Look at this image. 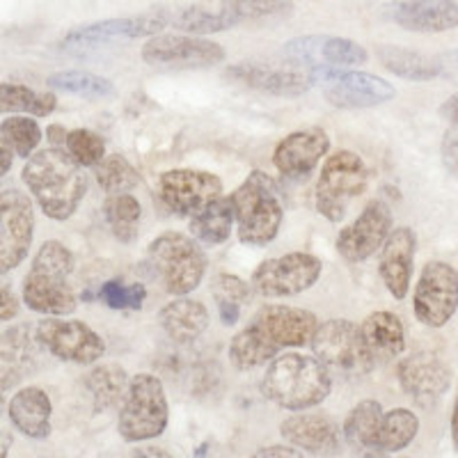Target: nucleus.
<instances>
[{
    "instance_id": "nucleus-45",
    "label": "nucleus",
    "mask_w": 458,
    "mask_h": 458,
    "mask_svg": "<svg viewBox=\"0 0 458 458\" xmlns=\"http://www.w3.org/2000/svg\"><path fill=\"white\" fill-rule=\"evenodd\" d=\"M440 157H443V165L454 179H458V131H449L443 138V147H440Z\"/></svg>"
},
{
    "instance_id": "nucleus-41",
    "label": "nucleus",
    "mask_w": 458,
    "mask_h": 458,
    "mask_svg": "<svg viewBox=\"0 0 458 458\" xmlns=\"http://www.w3.org/2000/svg\"><path fill=\"white\" fill-rule=\"evenodd\" d=\"M94 177L101 191L108 195L129 193L131 188H136L140 177H138L136 167L131 165L122 154H110L99 165L94 167Z\"/></svg>"
},
{
    "instance_id": "nucleus-42",
    "label": "nucleus",
    "mask_w": 458,
    "mask_h": 458,
    "mask_svg": "<svg viewBox=\"0 0 458 458\" xmlns=\"http://www.w3.org/2000/svg\"><path fill=\"white\" fill-rule=\"evenodd\" d=\"M0 133H3V142H7L16 157L26 158V161L42 142V129L35 120H28V117H5L0 124Z\"/></svg>"
},
{
    "instance_id": "nucleus-13",
    "label": "nucleus",
    "mask_w": 458,
    "mask_h": 458,
    "mask_svg": "<svg viewBox=\"0 0 458 458\" xmlns=\"http://www.w3.org/2000/svg\"><path fill=\"white\" fill-rule=\"evenodd\" d=\"M412 310L427 328H443L458 310V271L447 261H428L417 280Z\"/></svg>"
},
{
    "instance_id": "nucleus-28",
    "label": "nucleus",
    "mask_w": 458,
    "mask_h": 458,
    "mask_svg": "<svg viewBox=\"0 0 458 458\" xmlns=\"http://www.w3.org/2000/svg\"><path fill=\"white\" fill-rule=\"evenodd\" d=\"M360 330L376 360L399 358L406 349V330L394 312H387V310L371 312L360 323Z\"/></svg>"
},
{
    "instance_id": "nucleus-7",
    "label": "nucleus",
    "mask_w": 458,
    "mask_h": 458,
    "mask_svg": "<svg viewBox=\"0 0 458 458\" xmlns=\"http://www.w3.org/2000/svg\"><path fill=\"white\" fill-rule=\"evenodd\" d=\"M170 420V406L163 380L154 374H138L129 380V390L120 406L117 431L129 445L163 436Z\"/></svg>"
},
{
    "instance_id": "nucleus-32",
    "label": "nucleus",
    "mask_w": 458,
    "mask_h": 458,
    "mask_svg": "<svg viewBox=\"0 0 458 458\" xmlns=\"http://www.w3.org/2000/svg\"><path fill=\"white\" fill-rule=\"evenodd\" d=\"M129 374L124 367L120 365H99L94 367L88 376H85V390H88L89 401H92L94 415L110 411L120 399H124L126 390H129Z\"/></svg>"
},
{
    "instance_id": "nucleus-4",
    "label": "nucleus",
    "mask_w": 458,
    "mask_h": 458,
    "mask_svg": "<svg viewBox=\"0 0 458 458\" xmlns=\"http://www.w3.org/2000/svg\"><path fill=\"white\" fill-rule=\"evenodd\" d=\"M73 255L60 241H47L23 277V302L28 310L44 317H67L76 312V293L69 277L73 273Z\"/></svg>"
},
{
    "instance_id": "nucleus-1",
    "label": "nucleus",
    "mask_w": 458,
    "mask_h": 458,
    "mask_svg": "<svg viewBox=\"0 0 458 458\" xmlns=\"http://www.w3.org/2000/svg\"><path fill=\"white\" fill-rule=\"evenodd\" d=\"M318 318L292 305H264L229 342V360L239 371H252L276 360L284 349L312 342Z\"/></svg>"
},
{
    "instance_id": "nucleus-27",
    "label": "nucleus",
    "mask_w": 458,
    "mask_h": 458,
    "mask_svg": "<svg viewBox=\"0 0 458 458\" xmlns=\"http://www.w3.org/2000/svg\"><path fill=\"white\" fill-rule=\"evenodd\" d=\"M208 310L204 302L193 301V298L179 296L158 312V323L165 330L167 337L177 344H193L195 339L202 337L208 328Z\"/></svg>"
},
{
    "instance_id": "nucleus-9",
    "label": "nucleus",
    "mask_w": 458,
    "mask_h": 458,
    "mask_svg": "<svg viewBox=\"0 0 458 458\" xmlns=\"http://www.w3.org/2000/svg\"><path fill=\"white\" fill-rule=\"evenodd\" d=\"M310 344L323 365L344 376H367L376 367V358L362 337V330L349 318H328L318 323Z\"/></svg>"
},
{
    "instance_id": "nucleus-40",
    "label": "nucleus",
    "mask_w": 458,
    "mask_h": 458,
    "mask_svg": "<svg viewBox=\"0 0 458 458\" xmlns=\"http://www.w3.org/2000/svg\"><path fill=\"white\" fill-rule=\"evenodd\" d=\"M47 85L53 89H60V92L83 97V99H106V97L114 94V85L108 79L89 72H79V69L51 73Z\"/></svg>"
},
{
    "instance_id": "nucleus-52",
    "label": "nucleus",
    "mask_w": 458,
    "mask_h": 458,
    "mask_svg": "<svg viewBox=\"0 0 458 458\" xmlns=\"http://www.w3.org/2000/svg\"><path fill=\"white\" fill-rule=\"evenodd\" d=\"M136 456H170L167 452H163V449H157V447H147V449H138V452H133Z\"/></svg>"
},
{
    "instance_id": "nucleus-23",
    "label": "nucleus",
    "mask_w": 458,
    "mask_h": 458,
    "mask_svg": "<svg viewBox=\"0 0 458 458\" xmlns=\"http://www.w3.org/2000/svg\"><path fill=\"white\" fill-rule=\"evenodd\" d=\"M386 12L408 32L437 35L458 28V0H396Z\"/></svg>"
},
{
    "instance_id": "nucleus-12",
    "label": "nucleus",
    "mask_w": 458,
    "mask_h": 458,
    "mask_svg": "<svg viewBox=\"0 0 458 458\" xmlns=\"http://www.w3.org/2000/svg\"><path fill=\"white\" fill-rule=\"evenodd\" d=\"M323 264L310 252H289L273 257L257 266L252 273V289L264 298H292L308 292L321 277Z\"/></svg>"
},
{
    "instance_id": "nucleus-21",
    "label": "nucleus",
    "mask_w": 458,
    "mask_h": 458,
    "mask_svg": "<svg viewBox=\"0 0 458 458\" xmlns=\"http://www.w3.org/2000/svg\"><path fill=\"white\" fill-rule=\"evenodd\" d=\"M330 151L328 133L318 126L293 131L277 142L273 151V165L286 179H308Z\"/></svg>"
},
{
    "instance_id": "nucleus-17",
    "label": "nucleus",
    "mask_w": 458,
    "mask_h": 458,
    "mask_svg": "<svg viewBox=\"0 0 458 458\" xmlns=\"http://www.w3.org/2000/svg\"><path fill=\"white\" fill-rule=\"evenodd\" d=\"M220 193H223V182L218 174L204 170L179 167V170L163 172L158 179L161 202L177 216H188V218H193L207 204L218 199Z\"/></svg>"
},
{
    "instance_id": "nucleus-31",
    "label": "nucleus",
    "mask_w": 458,
    "mask_h": 458,
    "mask_svg": "<svg viewBox=\"0 0 458 458\" xmlns=\"http://www.w3.org/2000/svg\"><path fill=\"white\" fill-rule=\"evenodd\" d=\"M383 417H386V412H383L378 401H360L358 406H355L353 411L346 415V420H344V440H346L349 447L355 449V452L374 454Z\"/></svg>"
},
{
    "instance_id": "nucleus-39",
    "label": "nucleus",
    "mask_w": 458,
    "mask_h": 458,
    "mask_svg": "<svg viewBox=\"0 0 458 458\" xmlns=\"http://www.w3.org/2000/svg\"><path fill=\"white\" fill-rule=\"evenodd\" d=\"M170 26L188 35H211V32H223L234 28L236 21L227 14V10H204V7H182L172 14Z\"/></svg>"
},
{
    "instance_id": "nucleus-30",
    "label": "nucleus",
    "mask_w": 458,
    "mask_h": 458,
    "mask_svg": "<svg viewBox=\"0 0 458 458\" xmlns=\"http://www.w3.org/2000/svg\"><path fill=\"white\" fill-rule=\"evenodd\" d=\"M376 57L383 64V69H387V72L399 76V79L412 81V83H424V81L437 79L443 73V63L440 60H433V57L403 47L383 44V47L376 48Z\"/></svg>"
},
{
    "instance_id": "nucleus-15",
    "label": "nucleus",
    "mask_w": 458,
    "mask_h": 458,
    "mask_svg": "<svg viewBox=\"0 0 458 458\" xmlns=\"http://www.w3.org/2000/svg\"><path fill=\"white\" fill-rule=\"evenodd\" d=\"M35 236L32 202L19 188H3L0 195V271H14L28 257Z\"/></svg>"
},
{
    "instance_id": "nucleus-43",
    "label": "nucleus",
    "mask_w": 458,
    "mask_h": 458,
    "mask_svg": "<svg viewBox=\"0 0 458 458\" xmlns=\"http://www.w3.org/2000/svg\"><path fill=\"white\" fill-rule=\"evenodd\" d=\"M64 147L83 167H97L106 158V140L89 129L69 131Z\"/></svg>"
},
{
    "instance_id": "nucleus-18",
    "label": "nucleus",
    "mask_w": 458,
    "mask_h": 458,
    "mask_svg": "<svg viewBox=\"0 0 458 458\" xmlns=\"http://www.w3.org/2000/svg\"><path fill=\"white\" fill-rule=\"evenodd\" d=\"M282 53L292 63L305 64V69H342L369 60L362 44L335 35L293 37L282 47Z\"/></svg>"
},
{
    "instance_id": "nucleus-19",
    "label": "nucleus",
    "mask_w": 458,
    "mask_h": 458,
    "mask_svg": "<svg viewBox=\"0 0 458 458\" xmlns=\"http://www.w3.org/2000/svg\"><path fill=\"white\" fill-rule=\"evenodd\" d=\"M392 234V211L383 199H374L365 207V211L342 229L337 236L339 255L351 264H360L374 257L386 245L387 236Z\"/></svg>"
},
{
    "instance_id": "nucleus-14",
    "label": "nucleus",
    "mask_w": 458,
    "mask_h": 458,
    "mask_svg": "<svg viewBox=\"0 0 458 458\" xmlns=\"http://www.w3.org/2000/svg\"><path fill=\"white\" fill-rule=\"evenodd\" d=\"M317 83H323V97L342 110H360L383 106L396 97L394 85L367 72L342 69H312Z\"/></svg>"
},
{
    "instance_id": "nucleus-22",
    "label": "nucleus",
    "mask_w": 458,
    "mask_h": 458,
    "mask_svg": "<svg viewBox=\"0 0 458 458\" xmlns=\"http://www.w3.org/2000/svg\"><path fill=\"white\" fill-rule=\"evenodd\" d=\"M225 79L234 81L243 88L257 89V92L276 94V97H301L317 83L312 69L301 72V69L264 67L255 63L232 64L225 69Z\"/></svg>"
},
{
    "instance_id": "nucleus-25",
    "label": "nucleus",
    "mask_w": 458,
    "mask_h": 458,
    "mask_svg": "<svg viewBox=\"0 0 458 458\" xmlns=\"http://www.w3.org/2000/svg\"><path fill=\"white\" fill-rule=\"evenodd\" d=\"M286 443L312 456H335L339 452V424L323 412H301L280 424Z\"/></svg>"
},
{
    "instance_id": "nucleus-37",
    "label": "nucleus",
    "mask_w": 458,
    "mask_h": 458,
    "mask_svg": "<svg viewBox=\"0 0 458 458\" xmlns=\"http://www.w3.org/2000/svg\"><path fill=\"white\" fill-rule=\"evenodd\" d=\"M220 7L239 23L280 21L292 14V0H220Z\"/></svg>"
},
{
    "instance_id": "nucleus-36",
    "label": "nucleus",
    "mask_w": 458,
    "mask_h": 458,
    "mask_svg": "<svg viewBox=\"0 0 458 458\" xmlns=\"http://www.w3.org/2000/svg\"><path fill=\"white\" fill-rule=\"evenodd\" d=\"M104 216L110 232L120 243H133L138 239V225L142 218V207L131 193L110 195L104 204Z\"/></svg>"
},
{
    "instance_id": "nucleus-50",
    "label": "nucleus",
    "mask_w": 458,
    "mask_h": 458,
    "mask_svg": "<svg viewBox=\"0 0 458 458\" xmlns=\"http://www.w3.org/2000/svg\"><path fill=\"white\" fill-rule=\"evenodd\" d=\"M12 154H14V149H12L7 142H3V170H0V174H3V177H7L12 170Z\"/></svg>"
},
{
    "instance_id": "nucleus-44",
    "label": "nucleus",
    "mask_w": 458,
    "mask_h": 458,
    "mask_svg": "<svg viewBox=\"0 0 458 458\" xmlns=\"http://www.w3.org/2000/svg\"><path fill=\"white\" fill-rule=\"evenodd\" d=\"M97 298L110 310H140L147 298L145 284H124L120 280H108L99 286Z\"/></svg>"
},
{
    "instance_id": "nucleus-29",
    "label": "nucleus",
    "mask_w": 458,
    "mask_h": 458,
    "mask_svg": "<svg viewBox=\"0 0 458 458\" xmlns=\"http://www.w3.org/2000/svg\"><path fill=\"white\" fill-rule=\"evenodd\" d=\"M37 346L39 342L30 337L28 326H14L3 333V392L35 369Z\"/></svg>"
},
{
    "instance_id": "nucleus-48",
    "label": "nucleus",
    "mask_w": 458,
    "mask_h": 458,
    "mask_svg": "<svg viewBox=\"0 0 458 458\" xmlns=\"http://www.w3.org/2000/svg\"><path fill=\"white\" fill-rule=\"evenodd\" d=\"M255 456H289V458H296L302 456V452L298 447H284V445H276V447H264L255 454Z\"/></svg>"
},
{
    "instance_id": "nucleus-51",
    "label": "nucleus",
    "mask_w": 458,
    "mask_h": 458,
    "mask_svg": "<svg viewBox=\"0 0 458 458\" xmlns=\"http://www.w3.org/2000/svg\"><path fill=\"white\" fill-rule=\"evenodd\" d=\"M452 443H454V449L458 452V394H456V401H454V411H452Z\"/></svg>"
},
{
    "instance_id": "nucleus-6",
    "label": "nucleus",
    "mask_w": 458,
    "mask_h": 458,
    "mask_svg": "<svg viewBox=\"0 0 458 458\" xmlns=\"http://www.w3.org/2000/svg\"><path fill=\"white\" fill-rule=\"evenodd\" d=\"M147 266L167 293L186 296L202 284L208 264L193 234L165 232L147 248Z\"/></svg>"
},
{
    "instance_id": "nucleus-49",
    "label": "nucleus",
    "mask_w": 458,
    "mask_h": 458,
    "mask_svg": "<svg viewBox=\"0 0 458 458\" xmlns=\"http://www.w3.org/2000/svg\"><path fill=\"white\" fill-rule=\"evenodd\" d=\"M67 131H64V126H57V124H51L47 129V138H48V142H51L53 147H60L63 145L64 147V142H67Z\"/></svg>"
},
{
    "instance_id": "nucleus-2",
    "label": "nucleus",
    "mask_w": 458,
    "mask_h": 458,
    "mask_svg": "<svg viewBox=\"0 0 458 458\" xmlns=\"http://www.w3.org/2000/svg\"><path fill=\"white\" fill-rule=\"evenodd\" d=\"M21 179L44 216L57 223L72 218L88 193L83 165L67 149L53 145L28 158Z\"/></svg>"
},
{
    "instance_id": "nucleus-16",
    "label": "nucleus",
    "mask_w": 458,
    "mask_h": 458,
    "mask_svg": "<svg viewBox=\"0 0 458 458\" xmlns=\"http://www.w3.org/2000/svg\"><path fill=\"white\" fill-rule=\"evenodd\" d=\"M142 60L151 67L207 69L223 63L225 48L198 35H154L142 47Z\"/></svg>"
},
{
    "instance_id": "nucleus-20",
    "label": "nucleus",
    "mask_w": 458,
    "mask_h": 458,
    "mask_svg": "<svg viewBox=\"0 0 458 458\" xmlns=\"http://www.w3.org/2000/svg\"><path fill=\"white\" fill-rule=\"evenodd\" d=\"M401 390L406 392L417 406L433 408L443 399L452 383V371L437 355L420 351L403 358L396 367Z\"/></svg>"
},
{
    "instance_id": "nucleus-10",
    "label": "nucleus",
    "mask_w": 458,
    "mask_h": 458,
    "mask_svg": "<svg viewBox=\"0 0 458 458\" xmlns=\"http://www.w3.org/2000/svg\"><path fill=\"white\" fill-rule=\"evenodd\" d=\"M170 21L172 14L167 10L142 12V14L124 16V19H106V21L73 28L63 37V48L64 51H92V48L110 47L117 42L154 37L163 28L170 26Z\"/></svg>"
},
{
    "instance_id": "nucleus-47",
    "label": "nucleus",
    "mask_w": 458,
    "mask_h": 458,
    "mask_svg": "<svg viewBox=\"0 0 458 458\" xmlns=\"http://www.w3.org/2000/svg\"><path fill=\"white\" fill-rule=\"evenodd\" d=\"M440 117H443L454 131H458V94H452L449 99H445V104L440 106Z\"/></svg>"
},
{
    "instance_id": "nucleus-8",
    "label": "nucleus",
    "mask_w": 458,
    "mask_h": 458,
    "mask_svg": "<svg viewBox=\"0 0 458 458\" xmlns=\"http://www.w3.org/2000/svg\"><path fill=\"white\" fill-rule=\"evenodd\" d=\"M367 183H369V170L365 161L355 151H335L333 157L326 158L318 174L317 193H314L317 211L328 223H339L349 211L351 202L365 193Z\"/></svg>"
},
{
    "instance_id": "nucleus-26",
    "label": "nucleus",
    "mask_w": 458,
    "mask_h": 458,
    "mask_svg": "<svg viewBox=\"0 0 458 458\" xmlns=\"http://www.w3.org/2000/svg\"><path fill=\"white\" fill-rule=\"evenodd\" d=\"M12 427L32 440H44L51 436L53 403L42 387H23L16 392L7 408Z\"/></svg>"
},
{
    "instance_id": "nucleus-34",
    "label": "nucleus",
    "mask_w": 458,
    "mask_h": 458,
    "mask_svg": "<svg viewBox=\"0 0 458 458\" xmlns=\"http://www.w3.org/2000/svg\"><path fill=\"white\" fill-rule=\"evenodd\" d=\"M420 431V417L408 408H394L386 412L380 424L378 440H376L374 454H396L403 452L417 437Z\"/></svg>"
},
{
    "instance_id": "nucleus-24",
    "label": "nucleus",
    "mask_w": 458,
    "mask_h": 458,
    "mask_svg": "<svg viewBox=\"0 0 458 458\" xmlns=\"http://www.w3.org/2000/svg\"><path fill=\"white\" fill-rule=\"evenodd\" d=\"M417 236L411 227L392 229L386 245L380 248L378 273L392 298L403 301L411 292L412 266H415Z\"/></svg>"
},
{
    "instance_id": "nucleus-5",
    "label": "nucleus",
    "mask_w": 458,
    "mask_h": 458,
    "mask_svg": "<svg viewBox=\"0 0 458 458\" xmlns=\"http://www.w3.org/2000/svg\"><path fill=\"white\" fill-rule=\"evenodd\" d=\"M234 204L239 241L250 248H264L280 234L284 220L277 183L266 172H250L248 179L229 195Z\"/></svg>"
},
{
    "instance_id": "nucleus-38",
    "label": "nucleus",
    "mask_w": 458,
    "mask_h": 458,
    "mask_svg": "<svg viewBox=\"0 0 458 458\" xmlns=\"http://www.w3.org/2000/svg\"><path fill=\"white\" fill-rule=\"evenodd\" d=\"M250 286L252 284L241 280L239 276H232V273H220V276H216L211 292H214L216 302H218L220 321L225 326H234L241 318V310H243V305L252 296Z\"/></svg>"
},
{
    "instance_id": "nucleus-11",
    "label": "nucleus",
    "mask_w": 458,
    "mask_h": 458,
    "mask_svg": "<svg viewBox=\"0 0 458 458\" xmlns=\"http://www.w3.org/2000/svg\"><path fill=\"white\" fill-rule=\"evenodd\" d=\"M35 337L53 358L73 365H94L106 353V342L101 335L76 318H42L37 323Z\"/></svg>"
},
{
    "instance_id": "nucleus-33",
    "label": "nucleus",
    "mask_w": 458,
    "mask_h": 458,
    "mask_svg": "<svg viewBox=\"0 0 458 458\" xmlns=\"http://www.w3.org/2000/svg\"><path fill=\"white\" fill-rule=\"evenodd\" d=\"M234 218L236 216L232 198H218L191 218V234L199 243L216 248V245H223L229 239Z\"/></svg>"
},
{
    "instance_id": "nucleus-53",
    "label": "nucleus",
    "mask_w": 458,
    "mask_h": 458,
    "mask_svg": "<svg viewBox=\"0 0 458 458\" xmlns=\"http://www.w3.org/2000/svg\"><path fill=\"white\" fill-rule=\"evenodd\" d=\"M440 63H452L454 67H458V51H454V53H447V55H443V60H440Z\"/></svg>"
},
{
    "instance_id": "nucleus-46",
    "label": "nucleus",
    "mask_w": 458,
    "mask_h": 458,
    "mask_svg": "<svg viewBox=\"0 0 458 458\" xmlns=\"http://www.w3.org/2000/svg\"><path fill=\"white\" fill-rule=\"evenodd\" d=\"M16 314H19V298H16L14 292L3 282V310H0V318H3V321H12V318H16Z\"/></svg>"
},
{
    "instance_id": "nucleus-3",
    "label": "nucleus",
    "mask_w": 458,
    "mask_h": 458,
    "mask_svg": "<svg viewBox=\"0 0 458 458\" xmlns=\"http://www.w3.org/2000/svg\"><path fill=\"white\" fill-rule=\"evenodd\" d=\"M264 399L284 411L301 412L321 406L333 390V376L317 355L280 353L268 362L259 383Z\"/></svg>"
},
{
    "instance_id": "nucleus-35",
    "label": "nucleus",
    "mask_w": 458,
    "mask_h": 458,
    "mask_svg": "<svg viewBox=\"0 0 458 458\" xmlns=\"http://www.w3.org/2000/svg\"><path fill=\"white\" fill-rule=\"evenodd\" d=\"M55 106L57 97L53 92H35L21 83L0 85V110L3 113H28L32 117H48Z\"/></svg>"
}]
</instances>
